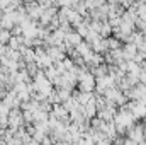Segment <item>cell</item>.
I'll return each instance as SVG.
<instances>
[{
    "label": "cell",
    "instance_id": "cell-1",
    "mask_svg": "<svg viewBox=\"0 0 146 145\" xmlns=\"http://www.w3.org/2000/svg\"><path fill=\"white\" fill-rule=\"evenodd\" d=\"M24 121V113H21L17 108H12L9 113V126L12 130H17Z\"/></svg>",
    "mask_w": 146,
    "mask_h": 145
},
{
    "label": "cell",
    "instance_id": "cell-4",
    "mask_svg": "<svg viewBox=\"0 0 146 145\" xmlns=\"http://www.w3.org/2000/svg\"><path fill=\"white\" fill-rule=\"evenodd\" d=\"M34 2H36L41 9H49V7H53V5H54V2H53V0H34Z\"/></svg>",
    "mask_w": 146,
    "mask_h": 145
},
{
    "label": "cell",
    "instance_id": "cell-3",
    "mask_svg": "<svg viewBox=\"0 0 146 145\" xmlns=\"http://www.w3.org/2000/svg\"><path fill=\"white\" fill-rule=\"evenodd\" d=\"M10 38H12V33L9 29H0V44H9Z\"/></svg>",
    "mask_w": 146,
    "mask_h": 145
},
{
    "label": "cell",
    "instance_id": "cell-2",
    "mask_svg": "<svg viewBox=\"0 0 146 145\" xmlns=\"http://www.w3.org/2000/svg\"><path fill=\"white\" fill-rule=\"evenodd\" d=\"M24 7H26V14H27V17H29V19H33V21L41 19V15H42V10H44V9H41L36 2H27Z\"/></svg>",
    "mask_w": 146,
    "mask_h": 145
}]
</instances>
